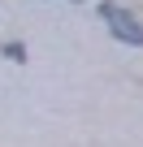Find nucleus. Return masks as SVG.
Masks as SVG:
<instances>
[{
    "label": "nucleus",
    "instance_id": "obj_1",
    "mask_svg": "<svg viewBox=\"0 0 143 147\" xmlns=\"http://www.w3.org/2000/svg\"><path fill=\"white\" fill-rule=\"evenodd\" d=\"M100 22H104V26L121 39V43H134V48L143 43V26H139V22H134L121 5H100Z\"/></svg>",
    "mask_w": 143,
    "mask_h": 147
}]
</instances>
